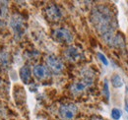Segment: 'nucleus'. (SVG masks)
Returning a JSON list of instances; mask_svg holds the SVG:
<instances>
[{"label":"nucleus","instance_id":"nucleus-4","mask_svg":"<svg viewBox=\"0 0 128 120\" xmlns=\"http://www.w3.org/2000/svg\"><path fill=\"white\" fill-rule=\"evenodd\" d=\"M46 64L48 68L55 74H59L63 71L64 66L62 61L54 55H49L46 57Z\"/></svg>","mask_w":128,"mask_h":120},{"label":"nucleus","instance_id":"nucleus-9","mask_svg":"<svg viewBox=\"0 0 128 120\" xmlns=\"http://www.w3.org/2000/svg\"><path fill=\"white\" fill-rule=\"evenodd\" d=\"M90 85H92V84L89 83V82H87V81H85V80H83L81 82H76V83L72 84L71 87H70V90H71L72 94H78L82 92L83 90H86Z\"/></svg>","mask_w":128,"mask_h":120},{"label":"nucleus","instance_id":"nucleus-2","mask_svg":"<svg viewBox=\"0 0 128 120\" xmlns=\"http://www.w3.org/2000/svg\"><path fill=\"white\" fill-rule=\"evenodd\" d=\"M53 38L58 42H62V44H71L73 42V34L72 32L67 29H57L53 32L52 34Z\"/></svg>","mask_w":128,"mask_h":120},{"label":"nucleus","instance_id":"nucleus-1","mask_svg":"<svg viewBox=\"0 0 128 120\" xmlns=\"http://www.w3.org/2000/svg\"><path fill=\"white\" fill-rule=\"evenodd\" d=\"M91 21L98 32L108 44L114 36L115 20L110 9L104 5L96 6L91 13Z\"/></svg>","mask_w":128,"mask_h":120},{"label":"nucleus","instance_id":"nucleus-10","mask_svg":"<svg viewBox=\"0 0 128 120\" xmlns=\"http://www.w3.org/2000/svg\"><path fill=\"white\" fill-rule=\"evenodd\" d=\"M20 78L25 84H29L31 81V69L29 66H23L20 69Z\"/></svg>","mask_w":128,"mask_h":120},{"label":"nucleus","instance_id":"nucleus-13","mask_svg":"<svg viewBox=\"0 0 128 120\" xmlns=\"http://www.w3.org/2000/svg\"><path fill=\"white\" fill-rule=\"evenodd\" d=\"M96 55H98V58L100 60V61H102L106 66H108V59H106V57L102 52H98V54H96Z\"/></svg>","mask_w":128,"mask_h":120},{"label":"nucleus","instance_id":"nucleus-5","mask_svg":"<svg viewBox=\"0 0 128 120\" xmlns=\"http://www.w3.org/2000/svg\"><path fill=\"white\" fill-rule=\"evenodd\" d=\"M10 26H11L16 36L21 38L23 36V34H24V20L22 17H20L19 15L13 16L11 21H10Z\"/></svg>","mask_w":128,"mask_h":120},{"label":"nucleus","instance_id":"nucleus-12","mask_svg":"<svg viewBox=\"0 0 128 120\" xmlns=\"http://www.w3.org/2000/svg\"><path fill=\"white\" fill-rule=\"evenodd\" d=\"M121 116V112L118 108H113L112 110V117L114 120H118Z\"/></svg>","mask_w":128,"mask_h":120},{"label":"nucleus","instance_id":"nucleus-3","mask_svg":"<svg viewBox=\"0 0 128 120\" xmlns=\"http://www.w3.org/2000/svg\"><path fill=\"white\" fill-rule=\"evenodd\" d=\"M78 112V107L73 104H62L59 108V115L64 120H72Z\"/></svg>","mask_w":128,"mask_h":120},{"label":"nucleus","instance_id":"nucleus-11","mask_svg":"<svg viewBox=\"0 0 128 120\" xmlns=\"http://www.w3.org/2000/svg\"><path fill=\"white\" fill-rule=\"evenodd\" d=\"M112 83L114 88H120L123 86V81L119 75H113L112 77Z\"/></svg>","mask_w":128,"mask_h":120},{"label":"nucleus","instance_id":"nucleus-7","mask_svg":"<svg viewBox=\"0 0 128 120\" xmlns=\"http://www.w3.org/2000/svg\"><path fill=\"white\" fill-rule=\"evenodd\" d=\"M32 73L36 78H38L40 80H44L50 75L48 68L44 65H36L32 69Z\"/></svg>","mask_w":128,"mask_h":120},{"label":"nucleus","instance_id":"nucleus-8","mask_svg":"<svg viewBox=\"0 0 128 120\" xmlns=\"http://www.w3.org/2000/svg\"><path fill=\"white\" fill-rule=\"evenodd\" d=\"M46 13L48 17L51 21H57L62 17V12L56 5H50L48 9L46 10Z\"/></svg>","mask_w":128,"mask_h":120},{"label":"nucleus","instance_id":"nucleus-14","mask_svg":"<svg viewBox=\"0 0 128 120\" xmlns=\"http://www.w3.org/2000/svg\"><path fill=\"white\" fill-rule=\"evenodd\" d=\"M104 96H106V100H108V98H110V90H108V81H106V80L104 81Z\"/></svg>","mask_w":128,"mask_h":120},{"label":"nucleus","instance_id":"nucleus-15","mask_svg":"<svg viewBox=\"0 0 128 120\" xmlns=\"http://www.w3.org/2000/svg\"><path fill=\"white\" fill-rule=\"evenodd\" d=\"M125 110L128 112V102H126V104H125Z\"/></svg>","mask_w":128,"mask_h":120},{"label":"nucleus","instance_id":"nucleus-6","mask_svg":"<svg viewBox=\"0 0 128 120\" xmlns=\"http://www.w3.org/2000/svg\"><path fill=\"white\" fill-rule=\"evenodd\" d=\"M64 55H65L66 59L68 61H71V62H76L82 58L81 51L75 46H69L68 48H66L64 51Z\"/></svg>","mask_w":128,"mask_h":120}]
</instances>
